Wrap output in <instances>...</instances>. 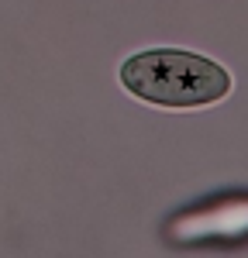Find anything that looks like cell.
I'll return each mask as SVG.
<instances>
[{
  "label": "cell",
  "mask_w": 248,
  "mask_h": 258,
  "mask_svg": "<svg viewBox=\"0 0 248 258\" xmlns=\"http://www.w3.org/2000/svg\"><path fill=\"white\" fill-rule=\"evenodd\" d=\"M121 83L131 97L176 110L207 107L231 93V76L221 62L179 48H152L131 55L121 66Z\"/></svg>",
  "instance_id": "cell-1"
}]
</instances>
